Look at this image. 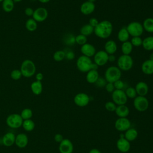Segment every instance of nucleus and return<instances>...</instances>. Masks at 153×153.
Segmentation results:
<instances>
[{
    "instance_id": "f257e3e1",
    "label": "nucleus",
    "mask_w": 153,
    "mask_h": 153,
    "mask_svg": "<svg viewBox=\"0 0 153 153\" xmlns=\"http://www.w3.org/2000/svg\"><path fill=\"white\" fill-rule=\"evenodd\" d=\"M113 25L112 23L107 20H103L99 22L97 25L94 27V33L100 39H107L112 34Z\"/></svg>"
},
{
    "instance_id": "f03ea898",
    "label": "nucleus",
    "mask_w": 153,
    "mask_h": 153,
    "mask_svg": "<svg viewBox=\"0 0 153 153\" xmlns=\"http://www.w3.org/2000/svg\"><path fill=\"white\" fill-rule=\"evenodd\" d=\"M121 77V71L115 66L108 67L105 72V79L107 82L114 83L120 79Z\"/></svg>"
},
{
    "instance_id": "7ed1b4c3",
    "label": "nucleus",
    "mask_w": 153,
    "mask_h": 153,
    "mask_svg": "<svg viewBox=\"0 0 153 153\" xmlns=\"http://www.w3.org/2000/svg\"><path fill=\"white\" fill-rule=\"evenodd\" d=\"M93 62L90 57L84 55L80 56L76 60V65L77 69L81 72L87 73L92 69Z\"/></svg>"
},
{
    "instance_id": "20e7f679",
    "label": "nucleus",
    "mask_w": 153,
    "mask_h": 153,
    "mask_svg": "<svg viewBox=\"0 0 153 153\" xmlns=\"http://www.w3.org/2000/svg\"><path fill=\"white\" fill-rule=\"evenodd\" d=\"M20 70L22 76L26 78H29L35 74L36 66L32 60L26 59L22 63Z\"/></svg>"
},
{
    "instance_id": "39448f33",
    "label": "nucleus",
    "mask_w": 153,
    "mask_h": 153,
    "mask_svg": "<svg viewBox=\"0 0 153 153\" xmlns=\"http://www.w3.org/2000/svg\"><path fill=\"white\" fill-rule=\"evenodd\" d=\"M133 60L130 55L122 54L117 59V67L121 71H128L133 66Z\"/></svg>"
},
{
    "instance_id": "423d86ee",
    "label": "nucleus",
    "mask_w": 153,
    "mask_h": 153,
    "mask_svg": "<svg viewBox=\"0 0 153 153\" xmlns=\"http://www.w3.org/2000/svg\"><path fill=\"white\" fill-rule=\"evenodd\" d=\"M126 29L130 36H131L132 37L140 36L144 31L142 24L136 21L129 23L126 26Z\"/></svg>"
},
{
    "instance_id": "0eeeda50",
    "label": "nucleus",
    "mask_w": 153,
    "mask_h": 153,
    "mask_svg": "<svg viewBox=\"0 0 153 153\" xmlns=\"http://www.w3.org/2000/svg\"><path fill=\"white\" fill-rule=\"evenodd\" d=\"M23 120L20 114L14 113L10 114L6 119L7 125L11 128H18L22 126Z\"/></svg>"
},
{
    "instance_id": "6e6552de",
    "label": "nucleus",
    "mask_w": 153,
    "mask_h": 153,
    "mask_svg": "<svg viewBox=\"0 0 153 153\" xmlns=\"http://www.w3.org/2000/svg\"><path fill=\"white\" fill-rule=\"evenodd\" d=\"M133 106L139 112H145L149 107V101L145 96H137L133 100Z\"/></svg>"
},
{
    "instance_id": "1a4fd4ad",
    "label": "nucleus",
    "mask_w": 153,
    "mask_h": 153,
    "mask_svg": "<svg viewBox=\"0 0 153 153\" xmlns=\"http://www.w3.org/2000/svg\"><path fill=\"white\" fill-rule=\"evenodd\" d=\"M112 99L117 105H126L128 98L123 90H115L112 93Z\"/></svg>"
},
{
    "instance_id": "9d476101",
    "label": "nucleus",
    "mask_w": 153,
    "mask_h": 153,
    "mask_svg": "<svg viewBox=\"0 0 153 153\" xmlns=\"http://www.w3.org/2000/svg\"><path fill=\"white\" fill-rule=\"evenodd\" d=\"M94 63L98 66H103L108 62V54L105 50H99L96 52L93 56Z\"/></svg>"
},
{
    "instance_id": "9b49d317",
    "label": "nucleus",
    "mask_w": 153,
    "mask_h": 153,
    "mask_svg": "<svg viewBox=\"0 0 153 153\" xmlns=\"http://www.w3.org/2000/svg\"><path fill=\"white\" fill-rule=\"evenodd\" d=\"M90 100V96L85 93H77L74 98V103L79 107L86 106L88 105Z\"/></svg>"
},
{
    "instance_id": "f8f14e48",
    "label": "nucleus",
    "mask_w": 153,
    "mask_h": 153,
    "mask_svg": "<svg viewBox=\"0 0 153 153\" xmlns=\"http://www.w3.org/2000/svg\"><path fill=\"white\" fill-rule=\"evenodd\" d=\"M115 129L119 131H126L131 127V122L127 118H118L115 121Z\"/></svg>"
},
{
    "instance_id": "ddd939ff",
    "label": "nucleus",
    "mask_w": 153,
    "mask_h": 153,
    "mask_svg": "<svg viewBox=\"0 0 153 153\" xmlns=\"http://www.w3.org/2000/svg\"><path fill=\"white\" fill-rule=\"evenodd\" d=\"M48 16V11L44 7H38L34 10L32 18L36 22H42L45 21Z\"/></svg>"
},
{
    "instance_id": "4468645a",
    "label": "nucleus",
    "mask_w": 153,
    "mask_h": 153,
    "mask_svg": "<svg viewBox=\"0 0 153 153\" xmlns=\"http://www.w3.org/2000/svg\"><path fill=\"white\" fill-rule=\"evenodd\" d=\"M60 153H72L74 151V145L68 139H64L59 146Z\"/></svg>"
},
{
    "instance_id": "2eb2a0df",
    "label": "nucleus",
    "mask_w": 153,
    "mask_h": 153,
    "mask_svg": "<svg viewBox=\"0 0 153 153\" xmlns=\"http://www.w3.org/2000/svg\"><path fill=\"white\" fill-rule=\"evenodd\" d=\"M80 51L82 55L90 58L93 57L96 52L94 46L93 44L87 42L81 46Z\"/></svg>"
},
{
    "instance_id": "dca6fc26",
    "label": "nucleus",
    "mask_w": 153,
    "mask_h": 153,
    "mask_svg": "<svg viewBox=\"0 0 153 153\" xmlns=\"http://www.w3.org/2000/svg\"><path fill=\"white\" fill-rule=\"evenodd\" d=\"M96 8L94 3L90 1L84 2L80 6V11L84 15H90L92 14Z\"/></svg>"
},
{
    "instance_id": "f3484780",
    "label": "nucleus",
    "mask_w": 153,
    "mask_h": 153,
    "mask_svg": "<svg viewBox=\"0 0 153 153\" xmlns=\"http://www.w3.org/2000/svg\"><path fill=\"white\" fill-rule=\"evenodd\" d=\"M117 148L121 152H127L131 147L130 143L124 137H120L117 141Z\"/></svg>"
},
{
    "instance_id": "a211bd4d",
    "label": "nucleus",
    "mask_w": 153,
    "mask_h": 153,
    "mask_svg": "<svg viewBox=\"0 0 153 153\" xmlns=\"http://www.w3.org/2000/svg\"><path fill=\"white\" fill-rule=\"evenodd\" d=\"M29 139L26 134L21 133L16 136L15 144L19 148H25L27 145Z\"/></svg>"
},
{
    "instance_id": "6ab92c4d",
    "label": "nucleus",
    "mask_w": 153,
    "mask_h": 153,
    "mask_svg": "<svg viewBox=\"0 0 153 153\" xmlns=\"http://www.w3.org/2000/svg\"><path fill=\"white\" fill-rule=\"evenodd\" d=\"M137 96H145L149 91V87L148 84L144 81L138 82L134 87Z\"/></svg>"
},
{
    "instance_id": "aec40b11",
    "label": "nucleus",
    "mask_w": 153,
    "mask_h": 153,
    "mask_svg": "<svg viewBox=\"0 0 153 153\" xmlns=\"http://www.w3.org/2000/svg\"><path fill=\"white\" fill-rule=\"evenodd\" d=\"M141 71L147 75L153 74V60L149 59L145 60L141 65Z\"/></svg>"
},
{
    "instance_id": "412c9836",
    "label": "nucleus",
    "mask_w": 153,
    "mask_h": 153,
    "mask_svg": "<svg viewBox=\"0 0 153 153\" xmlns=\"http://www.w3.org/2000/svg\"><path fill=\"white\" fill-rule=\"evenodd\" d=\"M104 50L108 54H114L117 50V45L116 42L112 39L107 41L104 45Z\"/></svg>"
},
{
    "instance_id": "4be33fe9",
    "label": "nucleus",
    "mask_w": 153,
    "mask_h": 153,
    "mask_svg": "<svg viewBox=\"0 0 153 153\" xmlns=\"http://www.w3.org/2000/svg\"><path fill=\"white\" fill-rule=\"evenodd\" d=\"M16 136L13 133L8 132L2 137V143L5 146H11L15 143Z\"/></svg>"
},
{
    "instance_id": "5701e85b",
    "label": "nucleus",
    "mask_w": 153,
    "mask_h": 153,
    "mask_svg": "<svg viewBox=\"0 0 153 153\" xmlns=\"http://www.w3.org/2000/svg\"><path fill=\"white\" fill-rule=\"evenodd\" d=\"M115 112L118 118H126L129 115L130 109L126 105H117Z\"/></svg>"
},
{
    "instance_id": "b1692460",
    "label": "nucleus",
    "mask_w": 153,
    "mask_h": 153,
    "mask_svg": "<svg viewBox=\"0 0 153 153\" xmlns=\"http://www.w3.org/2000/svg\"><path fill=\"white\" fill-rule=\"evenodd\" d=\"M99 77V72L97 70L91 69L87 72L85 79L87 82L90 84H94Z\"/></svg>"
},
{
    "instance_id": "393cba45",
    "label": "nucleus",
    "mask_w": 153,
    "mask_h": 153,
    "mask_svg": "<svg viewBox=\"0 0 153 153\" xmlns=\"http://www.w3.org/2000/svg\"><path fill=\"white\" fill-rule=\"evenodd\" d=\"M124 138L127 140H128L129 142L134 141L137 137L138 132L136 130V129L130 127V128H128L125 131V133L124 134Z\"/></svg>"
},
{
    "instance_id": "a878e982",
    "label": "nucleus",
    "mask_w": 153,
    "mask_h": 153,
    "mask_svg": "<svg viewBox=\"0 0 153 153\" xmlns=\"http://www.w3.org/2000/svg\"><path fill=\"white\" fill-rule=\"evenodd\" d=\"M30 89L32 92L35 95H39L42 92L43 87L41 81H35L32 82L30 85Z\"/></svg>"
},
{
    "instance_id": "bb28decb",
    "label": "nucleus",
    "mask_w": 153,
    "mask_h": 153,
    "mask_svg": "<svg viewBox=\"0 0 153 153\" xmlns=\"http://www.w3.org/2000/svg\"><path fill=\"white\" fill-rule=\"evenodd\" d=\"M129 38H130V35L126 29V27H123L119 30L117 34V38L118 41H120L123 43L128 41Z\"/></svg>"
},
{
    "instance_id": "cd10ccee",
    "label": "nucleus",
    "mask_w": 153,
    "mask_h": 153,
    "mask_svg": "<svg viewBox=\"0 0 153 153\" xmlns=\"http://www.w3.org/2000/svg\"><path fill=\"white\" fill-rule=\"evenodd\" d=\"M142 46L146 51L153 50V36H148L142 40Z\"/></svg>"
},
{
    "instance_id": "c85d7f7f",
    "label": "nucleus",
    "mask_w": 153,
    "mask_h": 153,
    "mask_svg": "<svg viewBox=\"0 0 153 153\" xmlns=\"http://www.w3.org/2000/svg\"><path fill=\"white\" fill-rule=\"evenodd\" d=\"M144 30L148 33H153V18L148 17L145 19L142 23Z\"/></svg>"
},
{
    "instance_id": "c756f323",
    "label": "nucleus",
    "mask_w": 153,
    "mask_h": 153,
    "mask_svg": "<svg viewBox=\"0 0 153 153\" xmlns=\"http://www.w3.org/2000/svg\"><path fill=\"white\" fill-rule=\"evenodd\" d=\"M133 46L132 45L130 41H126L123 42L121 46V50L123 54L125 55H130L132 52Z\"/></svg>"
},
{
    "instance_id": "7c9ffc66",
    "label": "nucleus",
    "mask_w": 153,
    "mask_h": 153,
    "mask_svg": "<svg viewBox=\"0 0 153 153\" xmlns=\"http://www.w3.org/2000/svg\"><path fill=\"white\" fill-rule=\"evenodd\" d=\"M2 7L5 12L10 13L14 8V2L13 0H4L2 2Z\"/></svg>"
},
{
    "instance_id": "2f4dec72",
    "label": "nucleus",
    "mask_w": 153,
    "mask_h": 153,
    "mask_svg": "<svg viewBox=\"0 0 153 153\" xmlns=\"http://www.w3.org/2000/svg\"><path fill=\"white\" fill-rule=\"evenodd\" d=\"M94 32V27L90 26L88 23L83 25L80 29V34H82L85 36L91 35Z\"/></svg>"
},
{
    "instance_id": "473e14b6",
    "label": "nucleus",
    "mask_w": 153,
    "mask_h": 153,
    "mask_svg": "<svg viewBox=\"0 0 153 153\" xmlns=\"http://www.w3.org/2000/svg\"><path fill=\"white\" fill-rule=\"evenodd\" d=\"M25 26L26 29L30 32L35 31L38 27L37 22L33 19H29L26 20Z\"/></svg>"
},
{
    "instance_id": "72a5a7b5",
    "label": "nucleus",
    "mask_w": 153,
    "mask_h": 153,
    "mask_svg": "<svg viewBox=\"0 0 153 153\" xmlns=\"http://www.w3.org/2000/svg\"><path fill=\"white\" fill-rule=\"evenodd\" d=\"M22 126L23 127V128L26 131H32L35 128V124L34 121L33 120H32L31 119L25 120H23Z\"/></svg>"
},
{
    "instance_id": "f704fd0d",
    "label": "nucleus",
    "mask_w": 153,
    "mask_h": 153,
    "mask_svg": "<svg viewBox=\"0 0 153 153\" xmlns=\"http://www.w3.org/2000/svg\"><path fill=\"white\" fill-rule=\"evenodd\" d=\"M20 115L23 120H29L32 118L33 115V112L30 108H25L22 111Z\"/></svg>"
},
{
    "instance_id": "c9c22d12",
    "label": "nucleus",
    "mask_w": 153,
    "mask_h": 153,
    "mask_svg": "<svg viewBox=\"0 0 153 153\" xmlns=\"http://www.w3.org/2000/svg\"><path fill=\"white\" fill-rule=\"evenodd\" d=\"M65 59V51L57 50L53 54V59L56 62H61Z\"/></svg>"
},
{
    "instance_id": "e433bc0d",
    "label": "nucleus",
    "mask_w": 153,
    "mask_h": 153,
    "mask_svg": "<svg viewBox=\"0 0 153 153\" xmlns=\"http://www.w3.org/2000/svg\"><path fill=\"white\" fill-rule=\"evenodd\" d=\"M124 91H125V93H126L127 98L134 99L137 95L134 87H128L126 89V90Z\"/></svg>"
},
{
    "instance_id": "4c0bfd02",
    "label": "nucleus",
    "mask_w": 153,
    "mask_h": 153,
    "mask_svg": "<svg viewBox=\"0 0 153 153\" xmlns=\"http://www.w3.org/2000/svg\"><path fill=\"white\" fill-rule=\"evenodd\" d=\"M87 36H85L82 34L77 35L75 36V43L81 46L85 44V43H87Z\"/></svg>"
},
{
    "instance_id": "58836bf2",
    "label": "nucleus",
    "mask_w": 153,
    "mask_h": 153,
    "mask_svg": "<svg viewBox=\"0 0 153 153\" xmlns=\"http://www.w3.org/2000/svg\"><path fill=\"white\" fill-rule=\"evenodd\" d=\"M64 42L66 45H72L75 43V36L72 34H68L65 37Z\"/></svg>"
},
{
    "instance_id": "ea45409f",
    "label": "nucleus",
    "mask_w": 153,
    "mask_h": 153,
    "mask_svg": "<svg viewBox=\"0 0 153 153\" xmlns=\"http://www.w3.org/2000/svg\"><path fill=\"white\" fill-rule=\"evenodd\" d=\"M10 76L13 80H19L22 76V72L19 69H14L10 74Z\"/></svg>"
},
{
    "instance_id": "a19ab883",
    "label": "nucleus",
    "mask_w": 153,
    "mask_h": 153,
    "mask_svg": "<svg viewBox=\"0 0 153 153\" xmlns=\"http://www.w3.org/2000/svg\"><path fill=\"white\" fill-rule=\"evenodd\" d=\"M142 40L143 39L141 38L140 36H134V37H132L130 42L131 43L133 47H139L142 45Z\"/></svg>"
},
{
    "instance_id": "79ce46f5",
    "label": "nucleus",
    "mask_w": 153,
    "mask_h": 153,
    "mask_svg": "<svg viewBox=\"0 0 153 153\" xmlns=\"http://www.w3.org/2000/svg\"><path fill=\"white\" fill-rule=\"evenodd\" d=\"M117 106V105L112 101H108L105 104V109L109 112H115Z\"/></svg>"
},
{
    "instance_id": "37998d69",
    "label": "nucleus",
    "mask_w": 153,
    "mask_h": 153,
    "mask_svg": "<svg viewBox=\"0 0 153 153\" xmlns=\"http://www.w3.org/2000/svg\"><path fill=\"white\" fill-rule=\"evenodd\" d=\"M113 84L115 90H123L125 87V83L121 79L116 81Z\"/></svg>"
},
{
    "instance_id": "c03bdc74",
    "label": "nucleus",
    "mask_w": 153,
    "mask_h": 153,
    "mask_svg": "<svg viewBox=\"0 0 153 153\" xmlns=\"http://www.w3.org/2000/svg\"><path fill=\"white\" fill-rule=\"evenodd\" d=\"M106 83L107 82L105 78H103L102 77L99 76L97 80L96 81V82L94 83V84L98 87H103L105 86Z\"/></svg>"
},
{
    "instance_id": "a18cd8bd",
    "label": "nucleus",
    "mask_w": 153,
    "mask_h": 153,
    "mask_svg": "<svg viewBox=\"0 0 153 153\" xmlns=\"http://www.w3.org/2000/svg\"><path fill=\"white\" fill-rule=\"evenodd\" d=\"M105 90H106V91L109 92V93H112L115 89L114 85V84L112 82H107L105 86Z\"/></svg>"
},
{
    "instance_id": "49530a36",
    "label": "nucleus",
    "mask_w": 153,
    "mask_h": 153,
    "mask_svg": "<svg viewBox=\"0 0 153 153\" xmlns=\"http://www.w3.org/2000/svg\"><path fill=\"white\" fill-rule=\"evenodd\" d=\"M65 58L68 60H72L75 58V53L71 50L65 52Z\"/></svg>"
},
{
    "instance_id": "de8ad7c7",
    "label": "nucleus",
    "mask_w": 153,
    "mask_h": 153,
    "mask_svg": "<svg viewBox=\"0 0 153 153\" xmlns=\"http://www.w3.org/2000/svg\"><path fill=\"white\" fill-rule=\"evenodd\" d=\"M99 21H98V20L96 19V18H95V17H91V18H90V20H89V22H88V24L90 25V26H91L93 27H95L97 25V24L99 23Z\"/></svg>"
},
{
    "instance_id": "09e8293b",
    "label": "nucleus",
    "mask_w": 153,
    "mask_h": 153,
    "mask_svg": "<svg viewBox=\"0 0 153 153\" xmlns=\"http://www.w3.org/2000/svg\"><path fill=\"white\" fill-rule=\"evenodd\" d=\"M54 140H55L56 142L60 143L64 139V138H63V136L62 134H60V133H57V134H56L54 135Z\"/></svg>"
},
{
    "instance_id": "8fccbe9b",
    "label": "nucleus",
    "mask_w": 153,
    "mask_h": 153,
    "mask_svg": "<svg viewBox=\"0 0 153 153\" xmlns=\"http://www.w3.org/2000/svg\"><path fill=\"white\" fill-rule=\"evenodd\" d=\"M33 11L34 10L30 8V7H27L25 10V13L26 16H32L33 14Z\"/></svg>"
},
{
    "instance_id": "3c124183",
    "label": "nucleus",
    "mask_w": 153,
    "mask_h": 153,
    "mask_svg": "<svg viewBox=\"0 0 153 153\" xmlns=\"http://www.w3.org/2000/svg\"><path fill=\"white\" fill-rule=\"evenodd\" d=\"M35 78H36V79L37 81H41L44 78V76H43V74L41 73V72H38L36 74V76H35Z\"/></svg>"
},
{
    "instance_id": "603ef678",
    "label": "nucleus",
    "mask_w": 153,
    "mask_h": 153,
    "mask_svg": "<svg viewBox=\"0 0 153 153\" xmlns=\"http://www.w3.org/2000/svg\"><path fill=\"white\" fill-rule=\"evenodd\" d=\"M116 60V57L114 54H110L108 55V62H114Z\"/></svg>"
},
{
    "instance_id": "864d4df0",
    "label": "nucleus",
    "mask_w": 153,
    "mask_h": 153,
    "mask_svg": "<svg viewBox=\"0 0 153 153\" xmlns=\"http://www.w3.org/2000/svg\"><path fill=\"white\" fill-rule=\"evenodd\" d=\"M88 153H102L100 150H99L97 148H93L90 150Z\"/></svg>"
},
{
    "instance_id": "5fc2aeb1",
    "label": "nucleus",
    "mask_w": 153,
    "mask_h": 153,
    "mask_svg": "<svg viewBox=\"0 0 153 153\" xmlns=\"http://www.w3.org/2000/svg\"><path fill=\"white\" fill-rule=\"evenodd\" d=\"M50 0H38V1H39L41 3L43 4H45V3H48Z\"/></svg>"
},
{
    "instance_id": "6e6d98bb",
    "label": "nucleus",
    "mask_w": 153,
    "mask_h": 153,
    "mask_svg": "<svg viewBox=\"0 0 153 153\" xmlns=\"http://www.w3.org/2000/svg\"><path fill=\"white\" fill-rule=\"evenodd\" d=\"M149 59L153 60V53L151 54V55H150V56H149Z\"/></svg>"
},
{
    "instance_id": "4d7b16f0",
    "label": "nucleus",
    "mask_w": 153,
    "mask_h": 153,
    "mask_svg": "<svg viewBox=\"0 0 153 153\" xmlns=\"http://www.w3.org/2000/svg\"><path fill=\"white\" fill-rule=\"evenodd\" d=\"M22 0H13V1L14 2H20V1H22Z\"/></svg>"
},
{
    "instance_id": "13d9d810",
    "label": "nucleus",
    "mask_w": 153,
    "mask_h": 153,
    "mask_svg": "<svg viewBox=\"0 0 153 153\" xmlns=\"http://www.w3.org/2000/svg\"><path fill=\"white\" fill-rule=\"evenodd\" d=\"M87 1H90V2H93V3H94L96 0H87Z\"/></svg>"
},
{
    "instance_id": "bf43d9fd",
    "label": "nucleus",
    "mask_w": 153,
    "mask_h": 153,
    "mask_svg": "<svg viewBox=\"0 0 153 153\" xmlns=\"http://www.w3.org/2000/svg\"><path fill=\"white\" fill-rule=\"evenodd\" d=\"M4 0H0V2H2Z\"/></svg>"
}]
</instances>
